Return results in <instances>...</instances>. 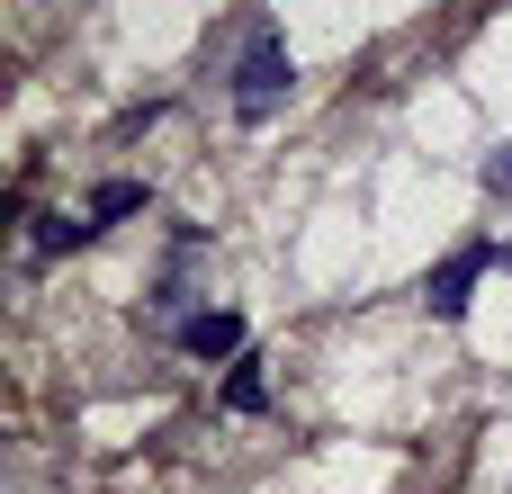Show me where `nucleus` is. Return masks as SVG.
Masks as SVG:
<instances>
[{
    "mask_svg": "<svg viewBox=\"0 0 512 494\" xmlns=\"http://www.w3.org/2000/svg\"><path fill=\"white\" fill-rule=\"evenodd\" d=\"M288 81H297L288 36H279V27H252V36H243V63H234V117H243V126H270V117L288 108Z\"/></svg>",
    "mask_w": 512,
    "mask_h": 494,
    "instance_id": "nucleus-1",
    "label": "nucleus"
},
{
    "mask_svg": "<svg viewBox=\"0 0 512 494\" xmlns=\"http://www.w3.org/2000/svg\"><path fill=\"white\" fill-rule=\"evenodd\" d=\"M486 270H495V243H459V252L423 279V315H432V324H459V315H468V288H477Z\"/></svg>",
    "mask_w": 512,
    "mask_h": 494,
    "instance_id": "nucleus-2",
    "label": "nucleus"
},
{
    "mask_svg": "<svg viewBox=\"0 0 512 494\" xmlns=\"http://www.w3.org/2000/svg\"><path fill=\"white\" fill-rule=\"evenodd\" d=\"M180 351H189V360H243V315L198 306V315L180 324Z\"/></svg>",
    "mask_w": 512,
    "mask_h": 494,
    "instance_id": "nucleus-3",
    "label": "nucleus"
},
{
    "mask_svg": "<svg viewBox=\"0 0 512 494\" xmlns=\"http://www.w3.org/2000/svg\"><path fill=\"white\" fill-rule=\"evenodd\" d=\"M117 216H144V180H99L90 189V225H117Z\"/></svg>",
    "mask_w": 512,
    "mask_h": 494,
    "instance_id": "nucleus-4",
    "label": "nucleus"
},
{
    "mask_svg": "<svg viewBox=\"0 0 512 494\" xmlns=\"http://www.w3.org/2000/svg\"><path fill=\"white\" fill-rule=\"evenodd\" d=\"M90 234H99L90 216H81V225H72V216H36V261H54V252H72V243H90Z\"/></svg>",
    "mask_w": 512,
    "mask_h": 494,
    "instance_id": "nucleus-5",
    "label": "nucleus"
},
{
    "mask_svg": "<svg viewBox=\"0 0 512 494\" xmlns=\"http://www.w3.org/2000/svg\"><path fill=\"white\" fill-rule=\"evenodd\" d=\"M225 405H234V414H261V405H270V387H261V369H252V360H234V378H225Z\"/></svg>",
    "mask_w": 512,
    "mask_h": 494,
    "instance_id": "nucleus-6",
    "label": "nucleus"
},
{
    "mask_svg": "<svg viewBox=\"0 0 512 494\" xmlns=\"http://www.w3.org/2000/svg\"><path fill=\"white\" fill-rule=\"evenodd\" d=\"M486 189H495V198H512V144H504V153H486Z\"/></svg>",
    "mask_w": 512,
    "mask_h": 494,
    "instance_id": "nucleus-7",
    "label": "nucleus"
},
{
    "mask_svg": "<svg viewBox=\"0 0 512 494\" xmlns=\"http://www.w3.org/2000/svg\"><path fill=\"white\" fill-rule=\"evenodd\" d=\"M504 270H512V243H504Z\"/></svg>",
    "mask_w": 512,
    "mask_h": 494,
    "instance_id": "nucleus-8",
    "label": "nucleus"
}]
</instances>
